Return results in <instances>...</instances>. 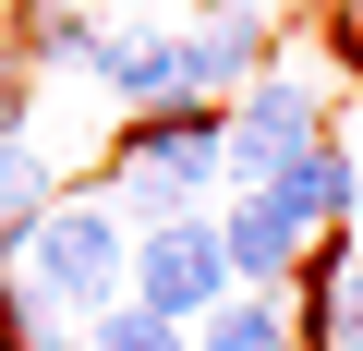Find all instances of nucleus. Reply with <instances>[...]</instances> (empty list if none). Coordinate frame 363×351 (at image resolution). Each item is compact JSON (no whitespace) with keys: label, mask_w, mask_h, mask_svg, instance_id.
I'll return each instance as SVG.
<instances>
[{"label":"nucleus","mask_w":363,"mask_h":351,"mask_svg":"<svg viewBox=\"0 0 363 351\" xmlns=\"http://www.w3.org/2000/svg\"><path fill=\"white\" fill-rule=\"evenodd\" d=\"M85 85H97L121 121H133V109H169V97H194V85H182V37H169V25H97Z\"/></svg>","instance_id":"6"},{"label":"nucleus","mask_w":363,"mask_h":351,"mask_svg":"<svg viewBox=\"0 0 363 351\" xmlns=\"http://www.w3.org/2000/svg\"><path fill=\"white\" fill-rule=\"evenodd\" d=\"M85 351H194V327H169V315H145V303L121 291L109 315H85Z\"/></svg>","instance_id":"10"},{"label":"nucleus","mask_w":363,"mask_h":351,"mask_svg":"<svg viewBox=\"0 0 363 351\" xmlns=\"http://www.w3.org/2000/svg\"><path fill=\"white\" fill-rule=\"evenodd\" d=\"M25 97H37V61L0 37V133H25Z\"/></svg>","instance_id":"11"},{"label":"nucleus","mask_w":363,"mask_h":351,"mask_svg":"<svg viewBox=\"0 0 363 351\" xmlns=\"http://www.w3.org/2000/svg\"><path fill=\"white\" fill-rule=\"evenodd\" d=\"M255 194H267V206H279L303 243H315V230H351V218H363V157H351L339 133H315L303 157H279V169H267Z\"/></svg>","instance_id":"5"},{"label":"nucleus","mask_w":363,"mask_h":351,"mask_svg":"<svg viewBox=\"0 0 363 351\" xmlns=\"http://www.w3.org/2000/svg\"><path fill=\"white\" fill-rule=\"evenodd\" d=\"M218 243H230V279L242 291H291V267H303V230L267 194H218Z\"/></svg>","instance_id":"7"},{"label":"nucleus","mask_w":363,"mask_h":351,"mask_svg":"<svg viewBox=\"0 0 363 351\" xmlns=\"http://www.w3.org/2000/svg\"><path fill=\"white\" fill-rule=\"evenodd\" d=\"M230 291H242V279H230L218 206H194V218H157V230H133V303H145V315L194 327V315H218Z\"/></svg>","instance_id":"4"},{"label":"nucleus","mask_w":363,"mask_h":351,"mask_svg":"<svg viewBox=\"0 0 363 351\" xmlns=\"http://www.w3.org/2000/svg\"><path fill=\"white\" fill-rule=\"evenodd\" d=\"M194 351H303V339H291L279 291H230L218 315H194Z\"/></svg>","instance_id":"9"},{"label":"nucleus","mask_w":363,"mask_h":351,"mask_svg":"<svg viewBox=\"0 0 363 351\" xmlns=\"http://www.w3.org/2000/svg\"><path fill=\"white\" fill-rule=\"evenodd\" d=\"M315 133H327V85H315V73H291V61H267V73L218 109V182H230V194H255L267 169H279V157H303Z\"/></svg>","instance_id":"3"},{"label":"nucleus","mask_w":363,"mask_h":351,"mask_svg":"<svg viewBox=\"0 0 363 351\" xmlns=\"http://www.w3.org/2000/svg\"><path fill=\"white\" fill-rule=\"evenodd\" d=\"M37 351H85V327H49V339H37Z\"/></svg>","instance_id":"12"},{"label":"nucleus","mask_w":363,"mask_h":351,"mask_svg":"<svg viewBox=\"0 0 363 351\" xmlns=\"http://www.w3.org/2000/svg\"><path fill=\"white\" fill-rule=\"evenodd\" d=\"M218 109H230V97H169V109L109 121V169H97V194H109L133 230L194 218L206 194H230V182H218Z\"/></svg>","instance_id":"1"},{"label":"nucleus","mask_w":363,"mask_h":351,"mask_svg":"<svg viewBox=\"0 0 363 351\" xmlns=\"http://www.w3.org/2000/svg\"><path fill=\"white\" fill-rule=\"evenodd\" d=\"M61 206V157L37 145V133H0V267L25 255V230Z\"/></svg>","instance_id":"8"},{"label":"nucleus","mask_w":363,"mask_h":351,"mask_svg":"<svg viewBox=\"0 0 363 351\" xmlns=\"http://www.w3.org/2000/svg\"><path fill=\"white\" fill-rule=\"evenodd\" d=\"M315 13H363V0H315Z\"/></svg>","instance_id":"13"},{"label":"nucleus","mask_w":363,"mask_h":351,"mask_svg":"<svg viewBox=\"0 0 363 351\" xmlns=\"http://www.w3.org/2000/svg\"><path fill=\"white\" fill-rule=\"evenodd\" d=\"M351 157H363V145H351Z\"/></svg>","instance_id":"14"},{"label":"nucleus","mask_w":363,"mask_h":351,"mask_svg":"<svg viewBox=\"0 0 363 351\" xmlns=\"http://www.w3.org/2000/svg\"><path fill=\"white\" fill-rule=\"evenodd\" d=\"M13 279H25L49 315H109V303L133 291V218H121V206L85 182V194H61V206L25 230Z\"/></svg>","instance_id":"2"}]
</instances>
